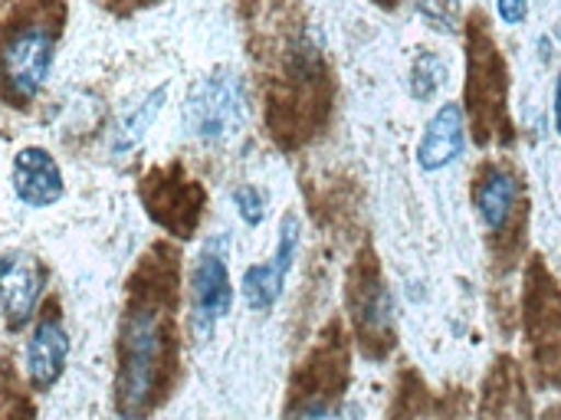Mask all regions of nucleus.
Returning a JSON list of instances; mask_svg holds the SVG:
<instances>
[{
    "mask_svg": "<svg viewBox=\"0 0 561 420\" xmlns=\"http://www.w3.org/2000/svg\"><path fill=\"white\" fill-rule=\"evenodd\" d=\"M0 270H3V322H7V332H20L36 319L46 273L23 250H7L0 260Z\"/></svg>",
    "mask_w": 561,
    "mask_h": 420,
    "instance_id": "nucleus-12",
    "label": "nucleus"
},
{
    "mask_svg": "<svg viewBox=\"0 0 561 420\" xmlns=\"http://www.w3.org/2000/svg\"><path fill=\"white\" fill-rule=\"evenodd\" d=\"M141 201L148 207V217L161 230H168L178 240H187L204 217L207 194L197 181L184 174L181 164H168V168H154L141 181Z\"/></svg>",
    "mask_w": 561,
    "mask_h": 420,
    "instance_id": "nucleus-7",
    "label": "nucleus"
},
{
    "mask_svg": "<svg viewBox=\"0 0 561 420\" xmlns=\"http://www.w3.org/2000/svg\"><path fill=\"white\" fill-rule=\"evenodd\" d=\"M556 36H559V39H561V23H559V26H556Z\"/></svg>",
    "mask_w": 561,
    "mask_h": 420,
    "instance_id": "nucleus-24",
    "label": "nucleus"
},
{
    "mask_svg": "<svg viewBox=\"0 0 561 420\" xmlns=\"http://www.w3.org/2000/svg\"><path fill=\"white\" fill-rule=\"evenodd\" d=\"M496 13L506 26H519L529 16V0H496Z\"/></svg>",
    "mask_w": 561,
    "mask_h": 420,
    "instance_id": "nucleus-20",
    "label": "nucleus"
},
{
    "mask_svg": "<svg viewBox=\"0 0 561 420\" xmlns=\"http://www.w3.org/2000/svg\"><path fill=\"white\" fill-rule=\"evenodd\" d=\"M102 3H108V7H122V10H135V7H141V3H154V0H102Z\"/></svg>",
    "mask_w": 561,
    "mask_h": 420,
    "instance_id": "nucleus-21",
    "label": "nucleus"
},
{
    "mask_svg": "<svg viewBox=\"0 0 561 420\" xmlns=\"http://www.w3.org/2000/svg\"><path fill=\"white\" fill-rule=\"evenodd\" d=\"M233 204H237V211H240V217H243L247 227H260L263 224V217H266V194L260 188L240 184L233 191Z\"/></svg>",
    "mask_w": 561,
    "mask_h": 420,
    "instance_id": "nucleus-18",
    "label": "nucleus"
},
{
    "mask_svg": "<svg viewBox=\"0 0 561 420\" xmlns=\"http://www.w3.org/2000/svg\"><path fill=\"white\" fill-rule=\"evenodd\" d=\"M329 112V66L316 36L302 26L286 33L279 72L270 79V128L279 145H299Z\"/></svg>",
    "mask_w": 561,
    "mask_h": 420,
    "instance_id": "nucleus-2",
    "label": "nucleus"
},
{
    "mask_svg": "<svg viewBox=\"0 0 561 420\" xmlns=\"http://www.w3.org/2000/svg\"><path fill=\"white\" fill-rule=\"evenodd\" d=\"M187 306H191V332L197 342H207L224 316L233 306V283L227 270V240L217 237L204 247V253L191 266L187 280Z\"/></svg>",
    "mask_w": 561,
    "mask_h": 420,
    "instance_id": "nucleus-8",
    "label": "nucleus"
},
{
    "mask_svg": "<svg viewBox=\"0 0 561 420\" xmlns=\"http://www.w3.org/2000/svg\"><path fill=\"white\" fill-rule=\"evenodd\" d=\"M184 128L204 141V145H220L233 138L243 122H247V86L233 69H214L201 82H194L184 112H181Z\"/></svg>",
    "mask_w": 561,
    "mask_h": 420,
    "instance_id": "nucleus-4",
    "label": "nucleus"
},
{
    "mask_svg": "<svg viewBox=\"0 0 561 420\" xmlns=\"http://www.w3.org/2000/svg\"><path fill=\"white\" fill-rule=\"evenodd\" d=\"M556 132L561 135V72L556 79Z\"/></svg>",
    "mask_w": 561,
    "mask_h": 420,
    "instance_id": "nucleus-22",
    "label": "nucleus"
},
{
    "mask_svg": "<svg viewBox=\"0 0 561 420\" xmlns=\"http://www.w3.org/2000/svg\"><path fill=\"white\" fill-rule=\"evenodd\" d=\"M467 148V115L457 102H447L434 112L417 145V164L424 171H440L454 164Z\"/></svg>",
    "mask_w": 561,
    "mask_h": 420,
    "instance_id": "nucleus-15",
    "label": "nucleus"
},
{
    "mask_svg": "<svg viewBox=\"0 0 561 420\" xmlns=\"http://www.w3.org/2000/svg\"><path fill=\"white\" fill-rule=\"evenodd\" d=\"M62 0H20L3 23V99L26 109L49 79L62 33Z\"/></svg>",
    "mask_w": 561,
    "mask_h": 420,
    "instance_id": "nucleus-3",
    "label": "nucleus"
},
{
    "mask_svg": "<svg viewBox=\"0 0 561 420\" xmlns=\"http://www.w3.org/2000/svg\"><path fill=\"white\" fill-rule=\"evenodd\" d=\"M178 253L151 247L128 283V303L118 326L115 408L125 420L148 418L171 391L178 375Z\"/></svg>",
    "mask_w": 561,
    "mask_h": 420,
    "instance_id": "nucleus-1",
    "label": "nucleus"
},
{
    "mask_svg": "<svg viewBox=\"0 0 561 420\" xmlns=\"http://www.w3.org/2000/svg\"><path fill=\"white\" fill-rule=\"evenodd\" d=\"M296 250H299V217L286 214L279 224V243H276L273 257L266 263L250 266L240 280L243 303L253 313H270L279 303V296L286 290V276H289L293 260H296Z\"/></svg>",
    "mask_w": 561,
    "mask_h": 420,
    "instance_id": "nucleus-11",
    "label": "nucleus"
},
{
    "mask_svg": "<svg viewBox=\"0 0 561 420\" xmlns=\"http://www.w3.org/2000/svg\"><path fill=\"white\" fill-rule=\"evenodd\" d=\"M447 76H450L447 59L440 53H434V49H421L414 66H411V95L417 102H431L444 89Z\"/></svg>",
    "mask_w": 561,
    "mask_h": 420,
    "instance_id": "nucleus-17",
    "label": "nucleus"
},
{
    "mask_svg": "<svg viewBox=\"0 0 561 420\" xmlns=\"http://www.w3.org/2000/svg\"><path fill=\"white\" fill-rule=\"evenodd\" d=\"M10 184H13V194L26 207H53L66 194V178L59 164L39 145H26L13 155Z\"/></svg>",
    "mask_w": 561,
    "mask_h": 420,
    "instance_id": "nucleus-14",
    "label": "nucleus"
},
{
    "mask_svg": "<svg viewBox=\"0 0 561 420\" xmlns=\"http://www.w3.org/2000/svg\"><path fill=\"white\" fill-rule=\"evenodd\" d=\"M378 3H385V7H398V0H378Z\"/></svg>",
    "mask_w": 561,
    "mask_h": 420,
    "instance_id": "nucleus-23",
    "label": "nucleus"
},
{
    "mask_svg": "<svg viewBox=\"0 0 561 420\" xmlns=\"http://www.w3.org/2000/svg\"><path fill=\"white\" fill-rule=\"evenodd\" d=\"M519 204H523V184L510 168L486 164L477 174L473 207H477V217H480V224L486 227L490 237H503L513 227V220L519 214Z\"/></svg>",
    "mask_w": 561,
    "mask_h": 420,
    "instance_id": "nucleus-13",
    "label": "nucleus"
},
{
    "mask_svg": "<svg viewBox=\"0 0 561 420\" xmlns=\"http://www.w3.org/2000/svg\"><path fill=\"white\" fill-rule=\"evenodd\" d=\"M348 316L362 349L371 359L388 355L394 345V296L381 276V266L371 250H362L348 273Z\"/></svg>",
    "mask_w": 561,
    "mask_h": 420,
    "instance_id": "nucleus-5",
    "label": "nucleus"
},
{
    "mask_svg": "<svg viewBox=\"0 0 561 420\" xmlns=\"http://www.w3.org/2000/svg\"><path fill=\"white\" fill-rule=\"evenodd\" d=\"M345 339L339 326L325 332V342L302 365L293 388V408L286 420H339V391L345 388Z\"/></svg>",
    "mask_w": 561,
    "mask_h": 420,
    "instance_id": "nucleus-6",
    "label": "nucleus"
},
{
    "mask_svg": "<svg viewBox=\"0 0 561 420\" xmlns=\"http://www.w3.org/2000/svg\"><path fill=\"white\" fill-rule=\"evenodd\" d=\"M417 13L437 30L460 26V0H417Z\"/></svg>",
    "mask_w": 561,
    "mask_h": 420,
    "instance_id": "nucleus-19",
    "label": "nucleus"
},
{
    "mask_svg": "<svg viewBox=\"0 0 561 420\" xmlns=\"http://www.w3.org/2000/svg\"><path fill=\"white\" fill-rule=\"evenodd\" d=\"M467 46H470V82H467L470 112L483 132L500 128L503 105H506V63H503L483 16H477L470 23Z\"/></svg>",
    "mask_w": 561,
    "mask_h": 420,
    "instance_id": "nucleus-9",
    "label": "nucleus"
},
{
    "mask_svg": "<svg viewBox=\"0 0 561 420\" xmlns=\"http://www.w3.org/2000/svg\"><path fill=\"white\" fill-rule=\"evenodd\" d=\"M164 99H168V86H161V89H154V92H148L118 125H115V132H112V151L115 155H128L141 138H145V132L151 128V122L158 118V112H161V105H164Z\"/></svg>",
    "mask_w": 561,
    "mask_h": 420,
    "instance_id": "nucleus-16",
    "label": "nucleus"
},
{
    "mask_svg": "<svg viewBox=\"0 0 561 420\" xmlns=\"http://www.w3.org/2000/svg\"><path fill=\"white\" fill-rule=\"evenodd\" d=\"M69 362V332L59 316V303H46L33 322V332L26 339L23 352V372L33 391H49Z\"/></svg>",
    "mask_w": 561,
    "mask_h": 420,
    "instance_id": "nucleus-10",
    "label": "nucleus"
}]
</instances>
